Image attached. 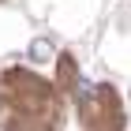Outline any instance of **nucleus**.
<instances>
[{
    "label": "nucleus",
    "mask_w": 131,
    "mask_h": 131,
    "mask_svg": "<svg viewBox=\"0 0 131 131\" xmlns=\"http://www.w3.org/2000/svg\"><path fill=\"white\" fill-rule=\"evenodd\" d=\"M30 56H38V60H49V56H52L49 41H34V45H30Z\"/></svg>",
    "instance_id": "nucleus-1"
}]
</instances>
